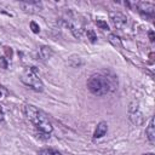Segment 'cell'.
Wrapping results in <instances>:
<instances>
[{
    "instance_id": "13",
    "label": "cell",
    "mask_w": 155,
    "mask_h": 155,
    "mask_svg": "<svg viewBox=\"0 0 155 155\" xmlns=\"http://www.w3.org/2000/svg\"><path fill=\"white\" fill-rule=\"evenodd\" d=\"M86 35H87V39H88L92 44H94V42L97 41V35H96V33H94L92 29H87Z\"/></svg>"
},
{
    "instance_id": "2",
    "label": "cell",
    "mask_w": 155,
    "mask_h": 155,
    "mask_svg": "<svg viewBox=\"0 0 155 155\" xmlns=\"http://www.w3.org/2000/svg\"><path fill=\"white\" fill-rule=\"evenodd\" d=\"M23 113L25 115V117L34 125L35 130L38 132H42L46 134H51V132L53 131V126L50 122V120L40 111L38 110L34 105L31 104H25L23 107Z\"/></svg>"
},
{
    "instance_id": "12",
    "label": "cell",
    "mask_w": 155,
    "mask_h": 155,
    "mask_svg": "<svg viewBox=\"0 0 155 155\" xmlns=\"http://www.w3.org/2000/svg\"><path fill=\"white\" fill-rule=\"evenodd\" d=\"M39 155H62L58 150L56 149H52V148H45V149H41L39 151Z\"/></svg>"
},
{
    "instance_id": "9",
    "label": "cell",
    "mask_w": 155,
    "mask_h": 155,
    "mask_svg": "<svg viewBox=\"0 0 155 155\" xmlns=\"http://www.w3.org/2000/svg\"><path fill=\"white\" fill-rule=\"evenodd\" d=\"M145 136L149 140L150 144H154L155 143V127H154V117H150L149 120V124L145 128Z\"/></svg>"
},
{
    "instance_id": "17",
    "label": "cell",
    "mask_w": 155,
    "mask_h": 155,
    "mask_svg": "<svg viewBox=\"0 0 155 155\" xmlns=\"http://www.w3.org/2000/svg\"><path fill=\"white\" fill-rule=\"evenodd\" d=\"M4 51H5V53H6V56H7L8 58H12V48H11V47L5 46V47H4Z\"/></svg>"
},
{
    "instance_id": "8",
    "label": "cell",
    "mask_w": 155,
    "mask_h": 155,
    "mask_svg": "<svg viewBox=\"0 0 155 155\" xmlns=\"http://www.w3.org/2000/svg\"><path fill=\"white\" fill-rule=\"evenodd\" d=\"M107 132H108V124L105 121H101L97 125V127H96L92 137H93V139H98V138L104 137L107 134Z\"/></svg>"
},
{
    "instance_id": "1",
    "label": "cell",
    "mask_w": 155,
    "mask_h": 155,
    "mask_svg": "<svg viewBox=\"0 0 155 155\" xmlns=\"http://www.w3.org/2000/svg\"><path fill=\"white\" fill-rule=\"evenodd\" d=\"M117 86V79L110 71L93 73L87 80V88L94 96H104L114 91Z\"/></svg>"
},
{
    "instance_id": "11",
    "label": "cell",
    "mask_w": 155,
    "mask_h": 155,
    "mask_svg": "<svg viewBox=\"0 0 155 155\" xmlns=\"http://www.w3.org/2000/svg\"><path fill=\"white\" fill-rule=\"evenodd\" d=\"M108 40H109V42L114 46V47H122V42H121V39L116 35V34H109V36H108Z\"/></svg>"
},
{
    "instance_id": "10",
    "label": "cell",
    "mask_w": 155,
    "mask_h": 155,
    "mask_svg": "<svg viewBox=\"0 0 155 155\" xmlns=\"http://www.w3.org/2000/svg\"><path fill=\"white\" fill-rule=\"evenodd\" d=\"M52 54H53V51L50 46H42L40 48V57L42 59H48L52 57Z\"/></svg>"
},
{
    "instance_id": "16",
    "label": "cell",
    "mask_w": 155,
    "mask_h": 155,
    "mask_svg": "<svg viewBox=\"0 0 155 155\" xmlns=\"http://www.w3.org/2000/svg\"><path fill=\"white\" fill-rule=\"evenodd\" d=\"M7 65H8V63H7V59L5 58V57H0V68H2V69H7Z\"/></svg>"
},
{
    "instance_id": "15",
    "label": "cell",
    "mask_w": 155,
    "mask_h": 155,
    "mask_svg": "<svg viewBox=\"0 0 155 155\" xmlns=\"http://www.w3.org/2000/svg\"><path fill=\"white\" fill-rule=\"evenodd\" d=\"M30 28H31L33 33H35V34H38V33L40 31V27H39L34 21H31V22H30Z\"/></svg>"
},
{
    "instance_id": "4",
    "label": "cell",
    "mask_w": 155,
    "mask_h": 155,
    "mask_svg": "<svg viewBox=\"0 0 155 155\" xmlns=\"http://www.w3.org/2000/svg\"><path fill=\"white\" fill-rule=\"evenodd\" d=\"M128 116H130V120L133 125H142L143 121H144V116H143V113L140 111L137 102H133L131 103L130 105V109H128Z\"/></svg>"
},
{
    "instance_id": "19",
    "label": "cell",
    "mask_w": 155,
    "mask_h": 155,
    "mask_svg": "<svg viewBox=\"0 0 155 155\" xmlns=\"http://www.w3.org/2000/svg\"><path fill=\"white\" fill-rule=\"evenodd\" d=\"M4 119H5L4 110H2V108H1V105H0V122H2V121H4Z\"/></svg>"
},
{
    "instance_id": "7",
    "label": "cell",
    "mask_w": 155,
    "mask_h": 155,
    "mask_svg": "<svg viewBox=\"0 0 155 155\" xmlns=\"http://www.w3.org/2000/svg\"><path fill=\"white\" fill-rule=\"evenodd\" d=\"M137 7H138V10L142 15H145V16H149V17L154 16V11H155L154 4H151V2H138Z\"/></svg>"
},
{
    "instance_id": "20",
    "label": "cell",
    "mask_w": 155,
    "mask_h": 155,
    "mask_svg": "<svg viewBox=\"0 0 155 155\" xmlns=\"http://www.w3.org/2000/svg\"><path fill=\"white\" fill-rule=\"evenodd\" d=\"M143 155H155L154 153H147V154H143Z\"/></svg>"
},
{
    "instance_id": "6",
    "label": "cell",
    "mask_w": 155,
    "mask_h": 155,
    "mask_svg": "<svg viewBox=\"0 0 155 155\" xmlns=\"http://www.w3.org/2000/svg\"><path fill=\"white\" fill-rule=\"evenodd\" d=\"M109 16H110V19H111L113 24L117 29H122L125 27V24L127 23V17L121 12H110Z\"/></svg>"
},
{
    "instance_id": "21",
    "label": "cell",
    "mask_w": 155,
    "mask_h": 155,
    "mask_svg": "<svg viewBox=\"0 0 155 155\" xmlns=\"http://www.w3.org/2000/svg\"><path fill=\"white\" fill-rule=\"evenodd\" d=\"M0 98H1V93H0Z\"/></svg>"
},
{
    "instance_id": "18",
    "label": "cell",
    "mask_w": 155,
    "mask_h": 155,
    "mask_svg": "<svg viewBox=\"0 0 155 155\" xmlns=\"http://www.w3.org/2000/svg\"><path fill=\"white\" fill-rule=\"evenodd\" d=\"M148 35H149V39H150V41H151V42H154V40H155V36H154V31H153V30H150V31L148 33Z\"/></svg>"
},
{
    "instance_id": "5",
    "label": "cell",
    "mask_w": 155,
    "mask_h": 155,
    "mask_svg": "<svg viewBox=\"0 0 155 155\" xmlns=\"http://www.w3.org/2000/svg\"><path fill=\"white\" fill-rule=\"evenodd\" d=\"M19 6L22 10L27 13H38L41 11L42 5L40 1H34V0H28V1H21Z\"/></svg>"
},
{
    "instance_id": "14",
    "label": "cell",
    "mask_w": 155,
    "mask_h": 155,
    "mask_svg": "<svg viewBox=\"0 0 155 155\" xmlns=\"http://www.w3.org/2000/svg\"><path fill=\"white\" fill-rule=\"evenodd\" d=\"M96 24H97V27H99L102 30H109L108 23H107L105 21H103V19H97V21H96Z\"/></svg>"
},
{
    "instance_id": "3",
    "label": "cell",
    "mask_w": 155,
    "mask_h": 155,
    "mask_svg": "<svg viewBox=\"0 0 155 155\" xmlns=\"http://www.w3.org/2000/svg\"><path fill=\"white\" fill-rule=\"evenodd\" d=\"M21 81L35 92H42L44 84L38 75V70L34 67H28L21 74Z\"/></svg>"
}]
</instances>
